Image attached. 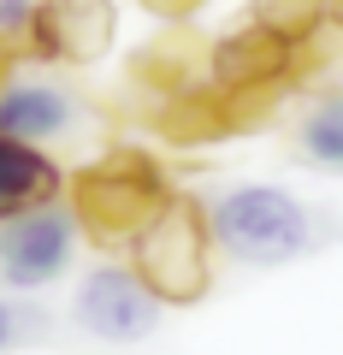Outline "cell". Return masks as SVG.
<instances>
[{
	"label": "cell",
	"instance_id": "obj_1",
	"mask_svg": "<svg viewBox=\"0 0 343 355\" xmlns=\"http://www.w3.org/2000/svg\"><path fill=\"white\" fill-rule=\"evenodd\" d=\"M207 231L213 249L237 266H290L326 243L319 214L284 184H231L207 196Z\"/></svg>",
	"mask_w": 343,
	"mask_h": 355
},
{
	"label": "cell",
	"instance_id": "obj_2",
	"mask_svg": "<svg viewBox=\"0 0 343 355\" xmlns=\"http://www.w3.org/2000/svg\"><path fill=\"white\" fill-rule=\"evenodd\" d=\"M172 196L178 190H172V178H166V166L154 160V154L107 148L101 160H89V166L71 172L65 202H71L77 225H83V237H89L95 249H130L137 231L148 225Z\"/></svg>",
	"mask_w": 343,
	"mask_h": 355
},
{
	"label": "cell",
	"instance_id": "obj_3",
	"mask_svg": "<svg viewBox=\"0 0 343 355\" xmlns=\"http://www.w3.org/2000/svg\"><path fill=\"white\" fill-rule=\"evenodd\" d=\"M130 266H137L148 291L166 308H195L213 291V231H207V202L195 196H172L130 243Z\"/></svg>",
	"mask_w": 343,
	"mask_h": 355
},
{
	"label": "cell",
	"instance_id": "obj_4",
	"mask_svg": "<svg viewBox=\"0 0 343 355\" xmlns=\"http://www.w3.org/2000/svg\"><path fill=\"white\" fill-rule=\"evenodd\" d=\"M166 320V302L148 291L137 266H89L71 291V326L95 343H148Z\"/></svg>",
	"mask_w": 343,
	"mask_h": 355
},
{
	"label": "cell",
	"instance_id": "obj_5",
	"mask_svg": "<svg viewBox=\"0 0 343 355\" xmlns=\"http://www.w3.org/2000/svg\"><path fill=\"white\" fill-rule=\"evenodd\" d=\"M77 237H83V225H77L71 202H48V207H36V214L6 219V225H0L6 284H12V291H42V284H53L65 266H71Z\"/></svg>",
	"mask_w": 343,
	"mask_h": 355
},
{
	"label": "cell",
	"instance_id": "obj_6",
	"mask_svg": "<svg viewBox=\"0 0 343 355\" xmlns=\"http://www.w3.org/2000/svg\"><path fill=\"white\" fill-rule=\"evenodd\" d=\"M113 36H118L113 0H36L30 30H24V60L95 65V60H107Z\"/></svg>",
	"mask_w": 343,
	"mask_h": 355
},
{
	"label": "cell",
	"instance_id": "obj_7",
	"mask_svg": "<svg viewBox=\"0 0 343 355\" xmlns=\"http://www.w3.org/2000/svg\"><path fill=\"white\" fill-rule=\"evenodd\" d=\"M207 83L225 95H284L296 89V42L261 24H237L207 48Z\"/></svg>",
	"mask_w": 343,
	"mask_h": 355
},
{
	"label": "cell",
	"instance_id": "obj_8",
	"mask_svg": "<svg viewBox=\"0 0 343 355\" xmlns=\"http://www.w3.org/2000/svg\"><path fill=\"white\" fill-rule=\"evenodd\" d=\"M83 125V101L60 83H36V77H6L0 83V137H18V142H65L77 137Z\"/></svg>",
	"mask_w": 343,
	"mask_h": 355
},
{
	"label": "cell",
	"instance_id": "obj_9",
	"mask_svg": "<svg viewBox=\"0 0 343 355\" xmlns=\"http://www.w3.org/2000/svg\"><path fill=\"white\" fill-rule=\"evenodd\" d=\"M65 190H71V172L48 148L0 137V225L18 214H36L48 202H65Z\"/></svg>",
	"mask_w": 343,
	"mask_h": 355
},
{
	"label": "cell",
	"instance_id": "obj_10",
	"mask_svg": "<svg viewBox=\"0 0 343 355\" xmlns=\"http://www.w3.org/2000/svg\"><path fill=\"white\" fill-rule=\"evenodd\" d=\"M296 148L326 172H343V83H326L296 113Z\"/></svg>",
	"mask_w": 343,
	"mask_h": 355
},
{
	"label": "cell",
	"instance_id": "obj_11",
	"mask_svg": "<svg viewBox=\"0 0 343 355\" xmlns=\"http://www.w3.org/2000/svg\"><path fill=\"white\" fill-rule=\"evenodd\" d=\"M296 83L302 89L343 83V24L337 18H326L308 42H296Z\"/></svg>",
	"mask_w": 343,
	"mask_h": 355
},
{
	"label": "cell",
	"instance_id": "obj_12",
	"mask_svg": "<svg viewBox=\"0 0 343 355\" xmlns=\"http://www.w3.org/2000/svg\"><path fill=\"white\" fill-rule=\"evenodd\" d=\"M326 0H249V24L272 30L284 42H308L319 24H326Z\"/></svg>",
	"mask_w": 343,
	"mask_h": 355
},
{
	"label": "cell",
	"instance_id": "obj_13",
	"mask_svg": "<svg viewBox=\"0 0 343 355\" xmlns=\"http://www.w3.org/2000/svg\"><path fill=\"white\" fill-rule=\"evenodd\" d=\"M42 331H48V314H42V308H18V302L0 296V349L30 343V338H42Z\"/></svg>",
	"mask_w": 343,
	"mask_h": 355
},
{
	"label": "cell",
	"instance_id": "obj_14",
	"mask_svg": "<svg viewBox=\"0 0 343 355\" xmlns=\"http://www.w3.org/2000/svg\"><path fill=\"white\" fill-rule=\"evenodd\" d=\"M30 12H36V0H0V36H6V42H24Z\"/></svg>",
	"mask_w": 343,
	"mask_h": 355
},
{
	"label": "cell",
	"instance_id": "obj_15",
	"mask_svg": "<svg viewBox=\"0 0 343 355\" xmlns=\"http://www.w3.org/2000/svg\"><path fill=\"white\" fill-rule=\"evenodd\" d=\"M142 6H148L154 18H166V24H184V18H195L207 6V0H142Z\"/></svg>",
	"mask_w": 343,
	"mask_h": 355
},
{
	"label": "cell",
	"instance_id": "obj_16",
	"mask_svg": "<svg viewBox=\"0 0 343 355\" xmlns=\"http://www.w3.org/2000/svg\"><path fill=\"white\" fill-rule=\"evenodd\" d=\"M326 12H331V18H337V24H343V0H326Z\"/></svg>",
	"mask_w": 343,
	"mask_h": 355
}]
</instances>
